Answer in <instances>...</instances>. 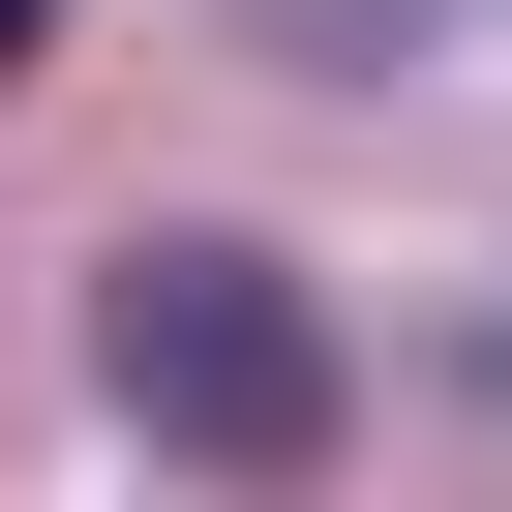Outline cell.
<instances>
[{
  "label": "cell",
  "instance_id": "cell-1",
  "mask_svg": "<svg viewBox=\"0 0 512 512\" xmlns=\"http://www.w3.org/2000/svg\"><path fill=\"white\" fill-rule=\"evenodd\" d=\"M91 392H121L181 482H302V452L362 422V362H332V302L272 272V241H121V272H91Z\"/></svg>",
  "mask_w": 512,
  "mask_h": 512
},
{
  "label": "cell",
  "instance_id": "cell-2",
  "mask_svg": "<svg viewBox=\"0 0 512 512\" xmlns=\"http://www.w3.org/2000/svg\"><path fill=\"white\" fill-rule=\"evenodd\" d=\"M392 31H422V0H272V61H392Z\"/></svg>",
  "mask_w": 512,
  "mask_h": 512
},
{
  "label": "cell",
  "instance_id": "cell-3",
  "mask_svg": "<svg viewBox=\"0 0 512 512\" xmlns=\"http://www.w3.org/2000/svg\"><path fill=\"white\" fill-rule=\"evenodd\" d=\"M31 31H61V0H0V91H31Z\"/></svg>",
  "mask_w": 512,
  "mask_h": 512
}]
</instances>
